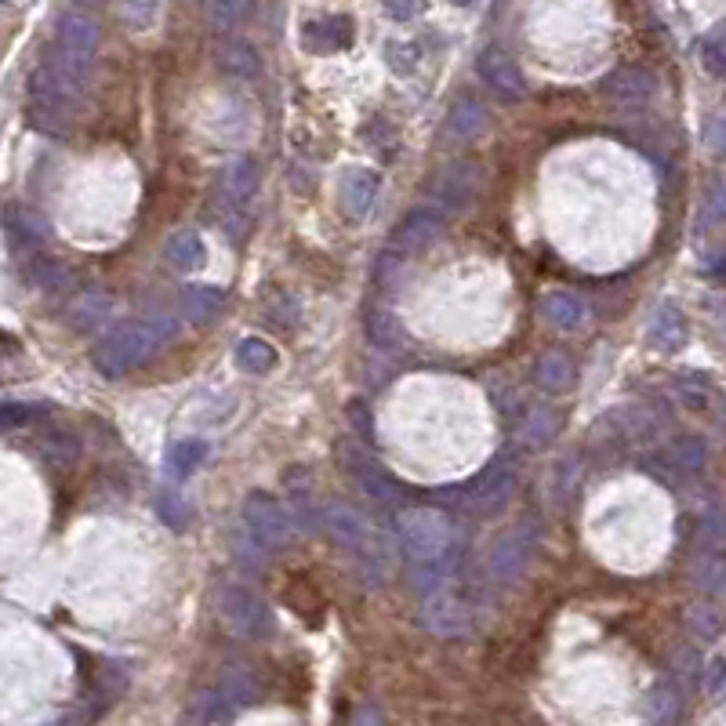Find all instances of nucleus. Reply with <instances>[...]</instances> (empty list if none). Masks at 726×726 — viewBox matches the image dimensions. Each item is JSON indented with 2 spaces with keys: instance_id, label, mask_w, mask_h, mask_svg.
Wrapping results in <instances>:
<instances>
[{
  "instance_id": "nucleus-53",
  "label": "nucleus",
  "mask_w": 726,
  "mask_h": 726,
  "mask_svg": "<svg viewBox=\"0 0 726 726\" xmlns=\"http://www.w3.org/2000/svg\"><path fill=\"white\" fill-rule=\"evenodd\" d=\"M385 11L396 15V19H410V15H418L421 4H385Z\"/></svg>"
},
{
  "instance_id": "nucleus-28",
  "label": "nucleus",
  "mask_w": 726,
  "mask_h": 726,
  "mask_svg": "<svg viewBox=\"0 0 726 726\" xmlns=\"http://www.w3.org/2000/svg\"><path fill=\"white\" fill-rule=\"evenodd\" d=\"M542 317L559 331H578V328H585V320H588V306H585V298H578V295L556 291L542 302Z\"/></svg>"
},
{
  "instance_id": "nucleus-34",
  "label": "nucleus",
  "mask_w": 726,
  "mask_h": 726,
  "mask_svg": "<svg viewBox=\"0 0 726 726\" xmlns=\"http://www.w3.org/2000/svg\"><path fill=\"white\" fill-rule=\"evenodd\" d=\"M367 338L374 349H385V353H396V349L407 345V331L393 312H374L367 320Z\"/></svg>"
},
{
  "instance_id": "nucleus-8",
  "label": "nucleus",
  "mask_w": 726,
  "mask_h": 726,
  "mask_svg": "<svg viewBox=\"0 0 726 726\" xmlns=\"http://www.w3.org/2000/svg\"><path fill=\"white\" fill-rule=\"evenodd\" d=\"M421 621H425V629L444 636V640H458V636L472 632V607L455 585L433 588V592H425L421 599Z\"/></svg>"
},
{
  "instance_id": "nucleus-33",
  "label": "nucleus",
  "mask_w": 726,
  "mask_h": 726,
  "mask_svg": "<svg viewBox=\"0 0 726 726\" xmlns=\"http://www.w3.org/2000/svg\"><path fill=\"white\" fill-rule=\"evenodd\" d=\"M236 356V367L247 371V374H269L273 367H277V349H273L266 338H244L241 345L233 349Z\"/></svg>"
},
{
  "instance_id": "nucleus-55",
  "label": "nucleus",
  "mask_w": 726,
  "mask_h": 726,
  "mask_svg": "<svg viewBox=\"0 0 726 726\" xmlns=\"http://www.w3.org/2000/svg\"><path fill=\"white\" fill-rule=\"evenodd\" d=\"M47 726H77V719H62V723H47Z\"/></svg>"
},
{
  "instance_id": "nucleus-48",
  "label": "nucleus",
  "mask_w": 726,
  "mask_h": 726,
  "mask_svg": "<svg viewBox=\"0 0 726 726\" xmlns=\"http://www.w3.org/2000/svg\"><path fill=\"white\" fill-rule=\"evenodd\" d=\"M385 55H389V66H393L396 73H415V70H418V58H421V52H418L415 41H393L389 47H385Z\"/></svg>"
},
{
  "instance_id": "nucleus-16",
  "label": "nucleus",
  "mask_w": 726,
  "mask_h": 726,
  "mask_svg": "<svg viewBox=\"0 0 726 726\" xmlns=\"http://www.w3.org/2000/svg\"><path fill=\"white\" fill-rule=\"evenodd\" d=\"M255 697H258V683H255V675L247 672V669H241V665H233V669H225V672H222L218 691H215V694H207V712H218V716H229V712H236V708H247Z\"/></svg>"
},
{
  "instance_id": "nucleus-25",
  "label": "nucleus",
  "mask_w": 726,
  "mask_h": 726,
  "mask_svg": "<svg viewBox=\"0 0 726 726\" xmlns=\"http://www.w3.org/2000/svg\"><path fill=\"white\" fill-rule=\"evenodd\" d=\"M647 338H650V345H654L658 353H680V349L686 345V320H683V312L675 309L672 302L658 306L654 317H650Z\"/></svg>"
},
{
  "instance_id": "nucleus-5",
  "label": "nucleus",
  "mask_w": 726,
  "mask_h": 726,
  "mask_svg": "<svg viewBox=\"0 0 726 726\" xmlns=\"http://www.w3.org/2000/svg\"><path fill=\"white\" fill-rule=\"evenodd\" d=\"M215 610L222 624L241 640H261L273 629V615L269 604L261 599L255 588H247L241 581H222L215 588Z\"/></svg>"
},
{
  "instance_id": "nucleus-41",
  "label": "nucleus",
  "mask_w": 726,
  "mask_h": 726,
  "mask_svg": "<svg viewBox=\"0 0 726 726\" xmlns=\"http://www.w3.org/2000/svg\"><path fill=\"white\" fill-rule=\"evenodd\" d=\"M683 708V697L672 683H661L654 694H650V726H675Z\"/></svg>"
},
{
  "instance_id": "nucleus-1",
  "label": "nucleus",
  "mask_w": 726,
  "mask_h": 726,
  "mask_svg": "<svg viewBox=\"0 0 726 726\" xmlns=\"http://www.w3.org/2000/svg\"><path fill=\"white\" fill-rule=\"evenodd\" d=\"M396 537L415 570L458 563V527L444 509L436 505H404L396 512Z\"/></svg>"
},
{
  "instance_id": "nucleus-47",
  "label": "nucleus",
  "mask_w": 726,
  "mask_h": 726,
  "mask_svg": "<svg viewBox=\"0 0 726 726\" xmlns=\"http://www.w3.org/2000/svg\"><path fill=\"white\" fill-rule=\"evenodd\" d=\"M204 15L215 22L218 30H233L236 22L252 15V4H244V0H222V4H207Z\"/></svg>"
},
{
  "instance_id": "nucleus-39",
  "label": "nucleus",
  "mask_w": 726,
  "mask_h": 726,
  "mask_svg": "<svg viewBox=\"0 0 726 726\" xmlns=\"http://www.w3.org/2000/svg\"><path fill=\"white\" fill-rule=\"evenodd\" d=\"M701 229H723L726 225V174L708 182L705 200H701V218H697Z\"/></svg>"
},
{
  "instance_id": "nucleus-54",
  "label": "nucleus",
  "mask_w": 726,
  "mask_h": 726,
  "mask_svg": "<svg viewBox=\"0 0 726 726\" xmlns=\"http://www.w3.org/2000/svg\"><path fill=\"white\" fill-rule=\"evenodd\" d=\"M153 11H157L153 4H146V8H131V4H124V8H120V15H124V19H142V22H146L149 15H153Z\"/></svg>"
},
{
  "instance_id": "nucleus-12",
  "label": "nucleus",
  "mask_w": 726,
  "mask_h": 726,
  "mask_svg": "<svg viewBox=\"0 0 726 726\" xmlns=\"http://www.w3.org/2000/svg\"><path fill=\"white\" fill-rule=\"evenodd\" d=\"M444 225H447V215H444V211H436L433 204L415 207L404 222L396 225V233H393V252H399V255L425 252V247H429V244L440 241Z\"/></svg>"
},
{
  "instance_id": "nucleus-7",
  "label": "nucleus",
  "mask_w": 726,
  "mask_h": 726,
  "mask_svg": "<svg viewBox=\"0 0 726 726\" xmlns=\"http://www.w3.org/2000/svg\"><path fill=\"white\" fill-rule=\"evenodd\" d=\"M338 455H342V461H345L342 469L353 476L356 487L371 498V502H382V505H399V502H404V487H399L396 476L385 472L378 466V458L367 455V450H363L360 444L345 440L342 447H338Z\"/></svg>"
},
{
  "instance_id": "nucleus-9",
  "label": "nucleus",
  "mask_w": 726,
  "mask_h": 726,
  "mask_svg": "<svg viewBox=\"0 0 726 726\" xmlns=\"http://www.w3.org/2000/svg\"><path fill=\"white\" fill-rule=\"evenodd\" d=\"M244 523H247V531L255 534L258 545H287L291 542V534H295V516L266 491L247 494Z\"/></svg>"
},
{
  "instance_id": "nucleus-45",
  "label": "nucleus",
  "mask_w": 726,
  "mask_h": 726,
  "mask_svg": "<svg viewBox=\"0 0 726 726\" xmlns=\"http://www.w3.org/2000/svg\"><path fill=\"white\" fill-rule=\"evenodd\" d=\"M52 415V407L47 404H15V399H8L4 407H0V418H4L8 429H19V425H33Z\"/></svg>"
},
{
  "instance_id": "nucleus-26",
  "label": "nucleus",
  "mask_w": 726,
  "mask_h": 726,
  "mask_svg": "<svg viewBox=\"0 0 726 726\" xmlns=\"http://www.w3.org/2000/svg\"><path fill=\"white\" fill-rule=\"evenodd\" d=\"M556 433H559V410L545 404L527 407V415L520 418V429H516L520 444L527 450H545L556 440Z\"/></svg>"
},
{
  "instance_id": "nucleus-46",
  "label": "nucleus",
  "mask_w": 726,
  "mask_h": 726,
  "mask_svg": "<svg viewBox=\"0 0 726 726\" xmlns=\"http://www.w3.org/2000/svg\"><path fill=\"white\" fill-rule=\"evenodd\" d=\"M157 512L164 516V523L168 527H185V523L193 520V509H190V502L179 494V491H164L157 498Z\"/></svg>"
},
{
  "instance_id": "nucleus-20",
  "label": "nucleus",
  "mask_w": 726,
  "mask_h": 726,
  "mask_svg": "<svg viewBox=\"0 0 726 726\" xmlns=\"http://www.w3.org/2000/svg\"><path fill=\"white\" fill-rule=\"evenodd\" d=\"M483 131H487V109H483V103H476V98H458V103L450 106L447 120H444V142L466 146L472 139H480Z\"/></svg>"
},
{
  "instance_id": "nucleus-14",
  "label": "nucleus",
  "mask_w": 726,
  "mask_h": 726,
  "mask_svg": "<svg viewBox=\"0 0 726 726\" xmlns=\"http://www.w3.org/2000/svg\"><path fill=\"white\" fill-rule=\"evenodd\" d=\"M476 70H480L483 84L491 87L494 95H502L505 103H516V98L527 95V77H523L520 66L505 52H494V47H487Z\"/></svg>"
},
{
  "instance_id": "nucleus-13",
  "label": "nucleus",
  "mask_w": 726,
  "mask_h": 726,
  "mask_svg": "<svg viewBox=\"0 0 726 726\" xmlns=\"http://www.w3.org/2000/svg\"><path fill=\"white\" fill-rule=\"evenodd\" d=\"M607 421L615 425V436L621 444H636V447H654L661 440V433H665V421L647 404H621Z\"/></svg>"
},
{
  "instance_id": "nucleus-52",
  "label": "nucleus",
  "mask_w": 726,
  "mask_h": 726,
  "mask_svg": "<svg viewBox=\"0 0 726 726\" xmlns=\"http://www.w3.org/2000/svg\"><path fill=\"white\" fill-rule=\"evenodd\" d=\"M353 726H382V712L378 705H363L356 716H353Z\"/></svg>"
},
{
  "instance_id": "nucleus-30",
  "label": "nucleus",
  "mask_w": 726,
  "mask_h": 726,
  "mask_svg": "<svg viewBox=\"0 0 726 726\" xmlns=\"http://www.w3.org/2000/svg\"><path fill=\"white\" fill-rule=\"evenodd\" d=\"M204 461H207V444L185 436V440H174L168 447L164 472H168V480H185V476H193L200 466H204Z\"/></svg>"
},
{
  "instance_id": "nucleus-11",
  "label": "nucleus",
  "mask_w": 726,
  "mask_h": 726,
  "mask_svg": "<svg viewBox=\"0 0 726 726\" xmlns=\"http://www.w3.org/2000/svg\"><path fill=\"white\" fill-rule=\"evenodd\" d=\"M531 556H534V531H509L494 542L491 548V559H487V570L498 585H516L523 574L531 567Z\"/></svg>"
},
{
  "instance_id": "nucleus-43",
  "label": "nucleus",
  "mask_w": 726,
  "mask_h": 726,
  "mask_svg": "<svg viewBox=\"0 0 726 726\" xmlns=\"http://www.w3.org/2000/svg\"><path fill=\"white\" fill-rule=\"evenodd\" d=\"M672 399L680 407H686V410H708V404H712V393H708V385L705 382H697V378H680L672 385Z\"/></svg>"
},
{
  "instance_id": "nucleus-29",
  "label": "nucleus",
  "mask_w": 726,
  "mask_h": 726,
  "mask_svg": "<svg viewBox=\"0 0 726 726\" xmlns=\"http://www.w3.org/2000/svg\"><path fill=\"white\" fill-rule=\"evenodd\" d=\"M225 306V291L222 287H211V284H193L182 291V317L193 320V323H207L215 320Z\"/></svg>"
},
{
  "instance_id": "nucleus-38",
  "label": "nucleus",
  "mask_w": 726,
  "mask_h": 726,
  "mask_svg": "<svg viewBox=\"0 0 726 726\" xmlns=\"http://www.w3.org/2000/svg\"><path fill=\"white\" fill-rule=\"evenodd\" d=\"M697 55H701V66H705V73H712L716 81H726V22L701 36Z\"/></svg>"
},
{
  "instance_id": "nucleus-32",
  "label": "nucleus",
  "mask_w": 726,
  "mask_h": 726,
  "mask_svg": "<svg viewBox=\"0 0 726 726\" xmlns=\"http://www.w3.org/2000/svg\"><path fill=\"white\" fill-rule=\"evenodd\" d=\"M164 258H168V266H171V269L190 273V269H200V266H204L207 247H204V241H200L196 233H174L171 241L164 244Z\"/></svg>"
},
{
  "instance_id": "nucleus-15",
  "label": "nucleus",
  "mask_w": 726,
  "mask_h": 726,
  "mask_svg": "<svg viewBox=\"0 0 726 726\" xmlns=\"http://www.w3.org/2000/svg\"><path fill=\"white\" fill-rule=\"evenodd\" d=\"M103 41V30H98V22L92 15H84V11H66V15L58 19L55 26V47L62 52L77 55L84 62L95 58V47Z\"/></svg>"
},
{
  "instance_id": "nucleus-51",
  "label": "nucleus",
  "mask_w": 726,
  "mask_h": 726,
  "mask_svg": "<svg viewBox=\"0 0 726 726\" xmlns=\"http://www.w3.org/2000/svg\"><path fill=\"white\" fill-rule=\"evenodd\" d=\"M345 418H349V425H356L363 440H371V415H367V407H363L360 399H356V404L345 407Z\"/></svg>"
},
{
  "instance_id": "nucleus-24",
  "label": "nucleus",
  "mask_w": 726,
  "mask_h": 726,
  "mask_svg": "<svg viewBox=\"0 0 726 726\" xmlns=\"http://www.w3.org/2000/svg\"><path fill=\"white\" fill-rule=\"evenodd\" d=\"M353 41V22L345 15H320L309 19L302 26V44L306 52H338Z\"/></svg>"
},
{
  "instance_id": "nucleus-31",
  "label": "nucleus",
  "mask_w": 726,
  "mask_h": 726,
  "mask_svg": "<svg viewBox=\"0 0 726 726\" xmlns=\"http://www.w3.org/2000/svg\"><path fill=\"white\" fill-rule=\"evenodd\" d=\"M683 624L697 643H716L726 632V615L716 604H694V607H686Z\"/></svg>"
},
{
  "instance_id": "nucleus-19",
  "label": "nucleus",
  "mask_w": 726,
  "mask_h": 726,
  "mask_svg": "<svg viewBox=\"0 0 726 726\" xmlns=\"http://www.w3.org/2000/svg\"><path fill=\"white\" fill-rule=\"evenodd\" d=\"M4 236H8L11 252H22L26 258H33L36 247H44V241H47V225L36 215H30L26 207L8 204L4 207Z\"/></svg>"
},
{
  "instance_id": "nucleus-37",
  "label": "nucleus",
  "mask_w": 726,
  "mask_h": 726,
  "mask_svg": "<svg viewBox=\"0 0 726 726\" xmlns=\"http://www.w3.org/2000/svg\"><path fill=\"white\" fill-rule=\"evenodd\" d=\"M109 312H113L109 295L87 291L81 302L70 309V317H73V328H77V331H92V328H98L103 320H109Z\"/></svg>"
},
{
  "instance_id": "nucleus-49",
  "label": "nucleus",
  "mask_w": 726,
  "mask_h": 726,
  "mask_svg": "<svg viewBox=\"0 0 726 726\" xmlns=\"http://www.w3.org/2000/svg\"><path fill=\"white\" fill-rule=\"evenodd\" d=\"M705 146L716 157H726V113H716V117L705 124Z\"/></svg>"
},
{
  "instance_id": "nucleus-35",
  "label": "nucleus",
  "mask_w": 726,
  "mask_h": 726,
  "mask_svg": "<svg viewBox=\"0 0 726 726\" xmlns=\"http://www.w3.org/2000/svg\"><path fill=\"white\" fill-rule=\"evenodd\" d=\"M705 461H708V444H705V436H697V433H683V436H675V440H672V466H675V469H683V472H701V469H705Z\"/></svg>"
},
{
  "instance_id": "nucleus-4",
  "label": "nucleus",
  "mask_w": 726,
  "mask_h": 726,
  "mask_svg": "<svg viewBox=\"0 0 726 726\" xmlns=\"http://www.w3.org/2000/svg\"><path fill=\"white\" fill-rule=\"evenodd\" d=\"M520 491V469L512 455H498L491 466H487L480 476H472L469 483L450 487L444 491L447 502H455L458 509H466L469 516L480 520H494L512 505V498Z\"/></svg>"
},
{
  "instance_id": "nucleus-22",
  "label": "nucleus",
  "mask_w": 726,
  "mask_h": 726,
  "mask_svg": "<svg viewBox=\"0 0 726 726\" xmlns=\"http://www.w3.org/2000/svg\"><path fill=\"white\" fill-rule=\"evenodd\" d=\"M686 578H691L697 592H705L712 599L726 596V553H719V548H701L686 563Z\"/></svg>"
},
{
  "instance_id": "nucleus-44",
  "label": "nucleus",
  "mask_w": 726,
  "mask_h": 726,
  "mask_svg": "<svg viewBox=\"0 0 726 726\" xmlns=\"http://www.w3.org/2000/svg\"><path fill=\"white\" fill-rule=\"evenodd\" d=\"M701 545L726 553V509L723 505H712L705 509V516H701Z\"/></svg>"
},
{
  "instance_id": "nucleus-21",
  "label": "nucleus",
  "mask_w": 726,
  "mask_h": 726,
  "mask_svg": "<svg viewBox=\"0 0 726 726\" xmlns=\"http://www.w3.org/2000/svg\"><path fill=\"white\" fill-rule=\"evenodd\" d=\"M218 190H222L225 207L241 211L247 200H255V193H258V164L252 157H236L233 164H225Z\"/></svg>"
},
{
  "instance_id": "nucleus-50",
  "label": "nucleus",
  "mask_w": 726,
  "mask_h": 726,
  "mask_svg": "<svg viewBox=\"0 0 726 726\" xmlns=\"http://www.w3.org/2000/svg\"><path fill=\"white\" fill-rule=\"evenodd\" d=\"M701 686H705L708 697H716L723 686H726V658H712L708 669H705V680H701Z\"/></svg>"
},
{
  "instance_id": "nucleus-18",
  "label": "nucleus",
  "mask_w": 726,
  "mask_h": 726,
  "mask_svg": "<svg viewBox=\"0 0 726 726\" xmlns=\"http://www.w3.org/2000/svg\"><path fill=\"white\" fill-rule=\"evenodd\" d=\"M215 62L222 73H229L233 81H255L261 73V55L252 41L244 36H222L215 44Z\"/></svg>"
},
{
  "instance_id": "nucleus-2",
  "label": "nucleus",
  "mask_w": 726,
  "mask_h": 726,
  "mask_svg": "<svg viewBox=\"0 0 726 726\" xmlns=\"http://www.w3.org/2000/svg\"><path fill=\"white\" fill-rule=\"evenodd\" d=\"M323 531H328L345 553H353L356 563L371 574L374 581L385 578V567H389V534L378 531L374 523L363 516L356 505L349 502H328L323 505ZM382 585V581H378Z\"/></svg>"
},
{
  "instance_id": "nucleus-27",
  "label": "nucleus",
  "mask_w": 726,
  "mask_h": 726,
  "mask_svg": "<svg viewBox=\"0 0 726 726\" xmlns=\"http://www.w3.org/2000/svg\"><path fill=\"white\" fill-rule=\"evenodd\" d=\"M22 280L36 287V291H66V287L73 284V269L62 258L33 255V258H26V266H22Z\"/></svg>"
},
{
  "instance_id": "nucleus-40",
  "label": "nucleus",
  "mask_w": 726,
  "mask_h": 726,
  "mask_svg": "<svg viewBox=\"0 0 726 726\" xmlns=\"http://www.w3.org/2000/svg\"><path fill=\"white\" fill-rule=\"evenodd\" d=\"M578 483H581V469L574 466V458L559 461V466L548 472V502L567 505L570 498L578 494Z\"/></svg>"
},
{
  "instance_id": "nucleus-3",
  "label": "nucleus",
  "mask_w": 726,
  "mask_h": 726,
  "mask_svg": "<svg viewBox=\"0 0 726 726\" xmlns=\"http://www.w3.org/2000/svg\"><path fill=\"white\" fill-rule=\"evenodd\" d=\"M174 334V320L168 317H153V320H135V323H120L117 331H109L103 342L95 349V367L109 374V378H120V374H128L131 367H139V363L168 342Z\"/></svg>"
},
{
  "instance_id": "nucleus-10",
  "label": "nucleus",
  "mask_w": 726,
  "mask_h": 726,
  "mask_svg": "<svg viewBox=\"0 0 726 726\" xmlns=\"http://www.w3.org/2000/svg\"><path fill=\"white\" fill-rule=\"evenodd\" d=\"M599 92H604L610 106L640 113L658 98V77H654V70H647V66H621L610 73Z\"/></svg>"
},
{
  "instance_id": "nucleus-17",
  "label": "nucleus",
  "mask_w": 726,
  "mask_h": 726,
  "mask_svg": "<svg viewBox=\"0 0 726 726\" xmlns=\"http://www.w3.org/2000/svg\"><path fill=\"white\" fill-rule=\"evenodd\" d=\"M378 190H382V174L371 168H353L345 171L342 179V207L353 222H363L378 204Z\"/></svg>"
},
{
  "instance_id": "nucleus-23",
  "label": "nucleus",
  "mask_w": 726,
  "mask_h": 726,
  "mask_svg": "<svg viewBox=\"0 0 726 726\" xmlns=\"http://www.w3.org/2000/svg\"><path fill=\"white\" fill-rule=\"evenodd\" d=\"M534 382L537 389L548 393V396H563L570 393L574 385H578V371H574V363L567 353H556V349H548L534 360Z\"/></svg>"
},
{
  "instance_id": "nucleus-42",
  "label": "nucleus",
  "mask_w": 726,
  "mask_h": 726,
  "mask_svg": "<svg viewBox=\"0 0 726 726\" xmlns=\"http://www.w3.org/2000/svg\"><path fill=\"white\" fill-rule=\"evenodd\" d=\"M291 516L302 531H320L323 527V512L312 502L309 487H291Z\"/></svg>"
},
{
  "instance_id": "nucleus-6",
  "label": "nucleus",
  "mask_w": 726,
  "mask_h": 726,
  "mask_svg": "<svg viewBox=\"0 0 726 726\" xmlns=\"http://www.w3.org/2000/svg\"><path fill=\"white\" fill-rule=\"evenodd\" d=\"M480 190H483V168L476 160H455V164L433 174L425 193H429V204L450 218L455 211H466L480 196Z\"/></svg>"
},
{
  "instance_id": "nucleus-36",
  "label": "nucleus",
  "mask_w": 726,
  "mask_h": 726,
  "mask_svg": "<svg viewBox=\"0 0 726 726\" xmlns=\"http://www.w3.org/2000/svg\"><path fill=\"white\" fill-rule=\"evenodd\" d=\"M36 450H41V458L47 461V466H55V469L77 466V458H81V444L73 440L70 433H44L41 444H36Z\"/></svg>"
}]
</instances>
